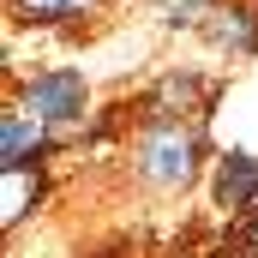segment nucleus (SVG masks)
<instances>
[{"label": "nucleus", "mask_w": 258, "mask_h": 258, "mask_svg": "<svg viewBox=\"0 0 258 258\" xmlns=\"http://www.w3.org/2000/svg\"><path fill=\"white\" fill-rule=\"evenodd\" d=\"M36 198H42V174H36V168H24V162L6 168V174H0V222H6V228L24 222V216L36 210Z\"/></svg>", "instance_id": "3"}, {"label": "nucleus", "mask_w": 258, "mask_h": 258, "mask_svg": "<svg viewBox=\"0 0 258 258\" xmlns=\"http://www.w3.org/2000/svg\"><path fill=\"white\" fill-rule=\"evenodd\" d=\"M24 102H30L36 120H78L84 114V78L78 72H48L24 90Z\"/></svg>", "instance_id": "2"}, {"label": "nucleus", "mask_w": 258, "mask_h": 258, "mask_svg": "<svg viewBox=\"0 0 258 258\" xmlns=\"http://www.w3.org/2000/svg\"><path fill=\"white\" fill-rule=\"evenodd\" d=\"M192 162H198V138L180 132V120L150 126L144 144H138V174H144L150 186H180V180H192Z\"/></svg>", "instance_id": "1"}, {"label": "nucleus", "mask_w": 258, "mask_h": 258, "mask_svg": "<svg viewBox=\"0 0 258 258\" xmlns=\"http://www.w3.org/2000/svg\"><path fill=\"white\" fill-rule=\"evenodd\" d=\"M30 18H42V24H54V18H72V12H84L90 0H18Z\"/></svg>", "instance_id": "6"}, {"label": "nucleus", "mask_w": 258, "mask_h": 258, "mask_svg": "<svg viewBox=\"0 0 258 258\" xmlns=\"http://www.w3.org/2000/svg\"><path fill=\"white\" fill-rule=\"evenodd\" d=\"M216 198H222L228 210H246V204L258 198V156L234 150V156L222 162V174H216Z\"/></svg>", "instance_id": "4"}, {"label": "nucleus", "mask_w": 258, "mask_h": 258, "mask_svg": "<svg viewBox=\"0 0 258 258\" xmlns=\"http://www.w3.org/2000/svg\"><path fill=\"white\" fill-rule=\"evenodd\" d=\"M216 42H234V48H252V30L240 24V12H228V24H210Z\"/></svg>", "instance_id": "7"}, {"label": "nucleus", "mask_w": 258, "mask_h": 258, "mask_svg": "<svg viewBox=\"0 0 258 258\" xmlns=\"http://www.w3.org/2000/svg\"><path fill=\"white\" fill-rule=\"evenodd\" d=\"M36 144H42V120H36V114H6V120H0V162H6V168H18Z\"/></svg>", "instance_id": "5"}]
</instances>
